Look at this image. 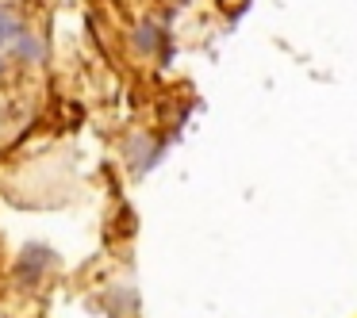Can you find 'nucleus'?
Listing matches in <instances>:
<instances>
[{
    "instance_id": "f257e3e1",
    "label": "nucleus",
    "mask_w": 357,
    "mask_h": 318,
    "mask_svg": "<svg viewBox=\"0 0 357 318\" xmlns=\"http://www.w3.org/2000/svg\"><path fill=\"white\" fill-rule=\"evenodd\" d=\"M16 16H12V12H0V54H4V50L12 47V42H16Z\"/></svg>"
}]
</instances>
